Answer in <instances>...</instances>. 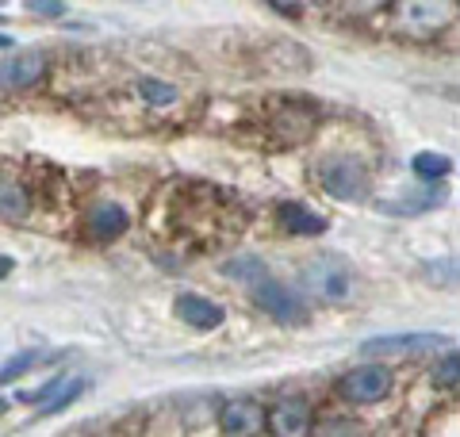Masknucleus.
I'll use <instances>...</instances> for the list:
<instances>
[{"label":"nucleus","mask_w":460,"mask_h":437,"mask_svg":"<svg viewBox=\"0 0 460 437\" xmlns=\"http://www.w3.org/2000/svg\"><path fill=\"white\" fill-rule=\"evenodd\" d=\"M253 303L261 308L265 315H272L277 323H284V326H299V323H307V303L296 296L292 288H284V284H277V281H265L261 284H253Z\"/></svg>","instance_id":"3"},{"label":"nucleus","mask_w":460,"mask_h":437,"mask_svg":"<svg viewBox=\"0 0 460 437\" xmlns=\"http://www.w3.org/2000/svg\"><path fill=\"white\" fill-rule=\"evenodd\" d=\"M261 422H265V411L253 399H230L219 415V426L226 437H253L261 430Z\"/></svg>","instance_id":"10"},{"label":"nucleus","mask_w":460,"mask_h":437,"mask_svg":"<svg viewBox=\"0 0 460 437\" xmlns=\"http://www.w3.org/2000/svg\"><path fill=\"white\" fill-rule=\"evenodd\" d=\"M172 311H177L181 323L192 326V330H215V326L226 323V311L219 308V303H211V299H204V296H192V291L177 296Z\"/></svg>","instance_id":"9"},{"label":"nucleus","mask_w":460,"mask_h":437,"mask_svg":"<svg viewBox=\"0 0 460 437\" xmlns=\"http://www.w3.org/2000/svg\"><path fill=\"white\" fill-rule=\"evenodd\" d=\"M277 223L284 230H292V235H304V238H314V235H323V230H326V218L314 215L311 208H304V203H296V200L280 203V208H277Z\"/></svg>","instance_id":"11"},{"label":"nucleus","mask_w":460,"mask_h":437,"mask_svg":"<svg viewBox=\"0 0 460 437\" xmlns=\"http://www.w3.org/2000/svg\"><path fill=\"white\" fill-rule=\"evenodd\" d=\"M411 169H414V177H422V181H441V177H449V169H453V157H445V154H414L411 157Z\"/></svg>","instance_id":"14"},{"label":"nucleus","mask_w":460,"mask_h":437,"mask_svg":"<svg viewBox=\"0 0 460 437\" xmlns=\"http://www.w3.org/2000/svg\"><path fill=\"white\" fill-rule=\"evenodd\" d=\"M27 12H35V16H66V4L62 0H27Z\"/></svg>","instance_id":"20"},{"label":"nucleus","mask_w":460,"mask_h":437,"mask_svg":"<svg viewBox=\"0 0 460 437\" xmlns=\"http://www.w3.org/2000/svg\"><path fill=\"white\" fill-rule=\"evenodd\" d=\"M42 361H50V353H39V349H27V353L12 357L8 364H0V384H12V380H20V376H27L31 369H39Z\"/></svg>","instance_id":"16"},{"label":"nucleus","mask_w":460,"mask_h":437,"mask_svg":"<svg viewBox=\"0 0 460 437\" xmlns=\"http://www.w3.org/2000/svg\"><path fill=\"white\" fill-rule=\"evenodd\" d=\"M392 391V372L384 364H361L341 380V396L349 403H380Z\"/></svg>","instance_id":"4"},{"label":"nucleus","mask_w":460,"mask_h":437,"mask_svg":"<svg viewBox=\"0 0 460 437\" xmlns=\"http://www.w3.org/2000/svg\"><path fill=\"white\" fill-rule=\"evenodd\" d=\"M226 276H230V281H238V284H261L265 281V276H269V269H265V261L261 257H234V261H230V265L223 269Z\"/></svg>","instance_id":"15"},{"label":"nucleus","mask_w":460,"mask_h":437,"mask_svg":"<svg viewBox=\"0 0 460 437\" xmlns=\"http://www.w3.org/2000/svg\"><path fill=\"white\" fill-rule=\"evenodd\" d=\"M319 181L323 188L334 200L341 203H361L372 192V181H368V169L353 157H323L319 162Z\"/></svg>","instance_id":"1"},{"label":"nucleus","mask_w":460,"mask_h":437,"mask_svg":"<svg viewBox=\"0 0 460 437\" xmlns=\"http://www.w3.org/2000/svg\"><path fill=\"white\" fill-rule=\"evenodd\" d=\"M269 8H277V12H284V16H299V12H304V8H299V4H280V0H272V4Z\"/></svg>","instance_id":"22"},{"label":"nucleus","mask_w":460,"mask_h":437,"mask_svg":"<svg viewBox=\"0 0 460 437\" xmlns=\"http://www.w3.org/2000/svg\"><path fill=\"white\" fill-rule=\"evenodd\" d=\"M12 265H16V261H12L8 254H0V281H4V276L12 272Z\"/></svg>","instance_id":"23"},{"label":"nucleus","mask_w":460,"mask_h":437,"mask_svg":"<svg viewBox=\"0 0 460 437\" xmlns=\"http://www.w3.org/2000/svg\"><path fill=\"white\" fill-rule=\"evenodd\" d=\"M0 47H16V42H12L8 35H0Z\"/></svg>","instance_id":"24"},{"label":"nucleus","mask_w":460,"mask_h":437,"mask_svg":"<svg viewBox=\"0 0 460 437\" xmlns=\"http://www.w3.org/2000/svg\"><path fill=\"white\" fill-rule=\"evenodd\" d=\"M127 227H131V215H127V208L115 203V200H96L89 208V215H84V230H89L96 242L119 238Z\"/></svg>","instance_id":"7"},{"label":"nucleus","mask_w":460,"mask_h":437,"mask_svg":"<svg viewBox=\"0 0 460 437\" xmlns=\"http://www.w3.org/2000/svg\"><path fill=\"white\" fill-rule=\"evenodd\" d=\"M84 391V380H58V388H54V396L42 403V415H58V411H66L69 403H74L77 396Z\"/></svg>","instance_id":"17"},{"label":"nucleus","mask_w":460,"mask_h":437,"mask_svg":"<svg viewBox=\"0 0 460 437\" xmlns=\"http://www.w3.org/2000/svg\"><path fill=\"white\" fill-rule=\"evenodd\" d=\"M138 93H142V100H146L150 108H165V104H172V100H177V89H172V85L154 81V77L138 81Z\"/></svg>","instance_id":"18"},{"label":"nucleus","mask_w":460,"mask_h":437,"mask_svg":"<svg viewBox=\"0 0 460 437\" xmlns=\"http://www.w3.org/2000/svg\"><path fill=\"white\" fill-rule=\"evenodd\" d=\"M304 288L314 291L323 299H349L353 296V269L345 265L338 254H326V257H311L307 269H304Z\"/></svg>","instance_id":"2"},{"label":"nucleus","mask_w":460,"mask_h":437,"mask_svg":"<svg viewBox=\"0 0 460 437\" xmlns=\"http://www.w3.org/2000/svg\"><path fill=\"white\" fill-rule=\"evenodd\" d=\"M407 203H387L384 211H392V215H422V211H434V208H441L445 200V188H426V192H419V196H402Z\"/></svg>","instance_id":"13"},{"label":"nucleus","mask_w":460,"mask_h":437,"mask_svg":"<svg viewBox=\"0 0 460 437\" xmlns=\"http://www.w3.org/2000/svg\"><path fill=\"white\" fill-rule=\"evenodd\" d=\"M456 364H460V357L449 349V357H445V364L438 369V380H441L445 388H456Z\"/></svg>","instance_id":"21"},{"label":"nucleus","mask_w":460,"mask_h":437,"mask_svg":"<svg viewBox=\"0 0 460 437\" xmlns=\"http://www.w3.org/2000/svg\"><path fill=\"white\" fill-rule=\"evenodd\" d=\"M265 422H269L272 437H307L311 433V406L304 399H280Z\"/></svg>","instance_id":"8"},{"label":"nucleus","mask_w":460,"mask_h":437,"mask_svg":"<svg viewBox=\"0 0 460 437\" xmlns=\"http://www.w3.org/2000/svg\"><path fill=\"white\" fill-rule=\"evenodd\" d=\"M42 73H47V54L42 50H16L0 58V85H8V89H31Z\"/></svg>","instance_id":"6"},{"label":"nucleus","mask_w":460,"mask_h":437,"mask_svg":"<svg viewBox=\"0 0 460 437\" xmlns=\"http://www.w3.org/2000/svg\"><path fill=\"white\" fill-rule=\"evenodd\" d=\"M4 406H8V403H4V399H0V411H4Z\"/></svg>","instance_id":"25"},{"label":"nucleus","mask_w":460,"mask_h":437,"mask_svg":"<svg viewBox=\"0 0 460 437\" xmlns=\"http://www.w3.org/2000/svg\"><path fill=\"white\" fill-rule=\"evenodd\" d=\"M27 215H31V192L23 188V181H16V173H0V218L20 223Z\"/></svg>","instance_id":"12"},{"label":"nucleus","mask_w":460,"mask_h":437,"mask_svg":"<svg viewBox=\"0 0 460 437\" xmlns=\"http://www.w3.org/2000/svg\"><path fill=\"white\" fill-rule=\"evenodd\" d=\"M314 437H361V430H357L353 422H345V418H330V422H323V426L314 430Z\"/></svg>","instance_id":"19"},{"label":"nucleus","mask_w":460,"mask_h":437,"mask_svg":"<svg viewBox=\"0 0 460 437\" xmlns=\"http://www.w3.org/2000/svg\"><path fill=\"white\" fill-rule=\"evenodd\" d=\"M449 338L445 334H429V330H419V334H387V338H372L361 345V353L368 357H380V353H434V349H445Z\"/></svg>","instance_id":"5"}]
</instances>
